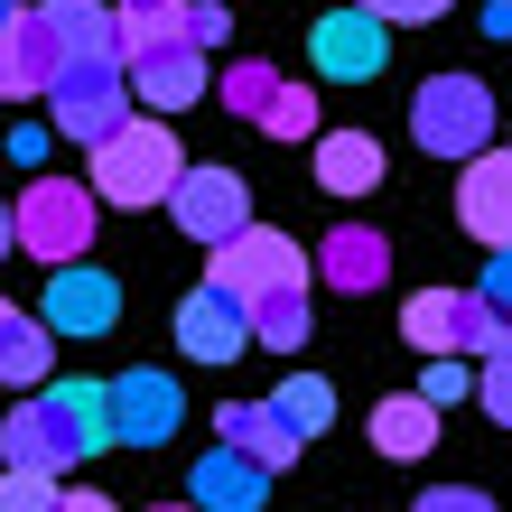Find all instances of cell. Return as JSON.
I'll return each instance as SVG.
<instances>
[{
  "mask_svg": "<svg viewBox=\"0 0 512 512\" xmlns=\"http://www.w3.org/2000/svg\"><path fill=\"white\" fill-rule=\"evenodd\" d=\"M317 187H326V196H373V187H382V140L326 131V140H317Z\"/></svg>",
  "mask_w": 512,
  "mask_h": 512,
  "instance_id": "obj_19",
  "label": "cell"
},
{
  "mask_svg": "<svg viewBox=\"0 0 512 512\" xmlns=\"http://www.w3.org/2000/svg\"><path fill=\"white\" fill-rule=\"evenodd\" d=\"M47 326V336H103L112 317H122V289H112V270L94 261H66V270H47V308H28Z\"/></svg>",
  "mask_w": 512,
  "mask_h": 512,
  "instance_id": "obj_10",
  "label": "cell"
},
{
  "mask_svg": "<svg viewBox=\"0 0 512 512\" xmlns=\"http://www.w3.org/2000/svg\"><path fill=\"white\" fill-rule=\"evenodd\" d=\"M475 401H485L503 429H512V345H494V354H485V382H475Z\"/></svg>",
  "mask_w": 512,
  "mask_h": 512,
  "instance_id": "obj_28",
  "label": "cell"
},
{
  "mask_svg": "<svg viewBox=\"0 0 512 512\" xmlns=\"http://www.w3.org/2000/svg\"><path fill=\"white\" fill-rule=\"evenodd\" d=\"M0 103H38V84H28L19 47H10V28H0Z\"/></svg>",
  "mask_w": 512,
  "mask_h": 512,
  "instance_id": "obj_32",
  "label": "cell"
},
{
  "mask_svg": "<svg viewBox=\"0 0 512 512\" xmlns=\"http://www.w3.org/2000/svg\"><path fill=\"white\" fill-rule=\"evenodd\" d=\"M47 364H56V336L28 308H10V326H0V382H10V391H38Z\"/></svg>",
  "mask_w": 512,
  "mask_h": 512,
  "instance_id": "obj_21",
  "label": "cell"
},
{
  "mask_svg": "<svg viewBox=\"0 0 512 512\" xmlns=\"http://www.w3.org/2000/svg\"><path fill=\"white\" fill-rule=\"evenodd\" d=\"M215 447L252 457L261 475H289V466H298V438L280 429V410H270V401H224V410H215Z\"/></svg>",
  "mask_w": 512,
  "mask_h": 512,
  "instance_id": "obj_14",
  "label": "cell"
},
{
  "mask_svg": "<svg viewBox=\"0 0 512 512\" xmlns=\"http://www.w3.org/2000/svg\"><path fill=\"white\" fill-rule=\"evenodd\" d=\"M122 84H131V103H149V112H159V122L215 94V84H205V56H196V47H149V56H122Z\"/></svg>",
  "mask_w": 512,
  "mask_h": 512,
  "instance_id": "obj_13",
  "label": "cell"
},
{
  "mask_svg": "<svg viewBox=\"0 0 512 512\" xmlns=\"http://www.w3.org/2000/svg\"><path fill=\"white\" fill-rule=\"evenodd\" d=\"M373 447H382V457H429V447H438V410L429 401H419V391H401V401H382L373 410Z\"/></svg>",
  "mask_w": 512,
  "mask_h": 512,
  "instance_id": "obj_20",
  "label": "cell"
},
{
  "mask_svg": "<svg viewBox=\"0 0 512 512\" xmlns=\"http://www.w3.org/2000/svg\"><path fill=\"white\" fill-rule=\"evenodd\" d=\"M177 168H187V149H177V131L149 112V122H122L112 140H94V205H168Z\"/></svg>",
  "mask_w": 512,
  "mask_h": 512,
  "instance_id": "obj_2",
  "label": "cell"
},
{
  "mask_svg": "<svg viewBox=\"0 0 512 512\" xmlns=\"http://www.w3.org/2000/svg\"><path fill=\"white\" fill-rule=\"evenodd\" d=\"M457 224L485 252H512V149H475L457 177Z\"/></svg>",
  "mask_w": 512,
  "mask_h": 512,
  "instance_id": "obj_12",
  "label": "cell"
},
{
  "mask_svg": "<svg viewBox=\"0 0 512 512\" xmlns=\"http://www.w3.org/2000/svg\"><path fill=\"white\" fill-rule=\"evenodd\" d=\"M177 38H187L196 56H215L233 38V10H224V0H177Z\"/></svg>",
  "mask_w": 512,
  "mask_h": 512,
  "instance_id": "obj_26",
  "label": "cell"
},
{
  "mask_svg": "<svg viewBox=\"0 0 512 512\" xmlns=\"http://www.w3.org/2000/svg\"><path fill=\"white\" fill-rule=\"evenodd\" d=\"M0 326H10V298H0Z\"/></svg>",
  "mask_w": 512,
  "mask_h": 512,
  "instance_id": "obj_39",
  "label": "cell"
},
{
  "mask_svg": "<svg viewBox=\"0 0 512 512\" xmlns=\"http://www.w3.org/2000/svg\"><path fill=\"white\" fill-rule=\"evenodd\" d=\"M149 10H177V0H122L112 19H149Z\"/></svg>",
  "mask_w": 512,
  "mask_h": 512,
  "instance_id": "obj_36",
  "label": "cell"
},
{
  "mask_svg": "<svg viewBox=\"0 0 512 512\" xmlns=\"http://www.w3.org/2000/svg\"><path fill=\"white\" fill-rule=\"evenodd\" d=\"M159 512H196V503H159Z\"/></svg>",
  "mask_w": 512,
  "mask_h": 512,
  "instance_id": "obj_38",
  "label": "cell"
},
{
  "mask_svg": "<svg viewBox=\"0 0 512 512\" xmlns=\"http://www.w3.org/2000/svg\"><path fill=\"white\" fill-rule=\"evenodd\" d=\"M466 391H475V382H466L457 364H429V382H419V401H429V410L447 419V410H457V401H466Z\"/></svg>",
  "mask_w": 512,
  "mask_h": 512,
  "instance_id": "obj_29",
  "label": "cell"
},
{
  "mask_svg": "<svg viewBox=\"0 0 512 512\" xmlns=\"http://www.w3.org/2000/svg\"><path fill=\"white\" fill-rule=\"evenodd\" d=\"M47 28H56V56H66V66H122L103 0H47Z\"/></svg>",
  "mask_w": 512,
  "mask_h": 512,
  "instance_id": "obj_18",
  "label": "cell"
},
{
  "mask_svg": "<svg viewBox=\"0 0 512 512\" xmlns=\"http://www.w3.org/2000/svg\"><path fill=\"white\" fill-rule=\"evenodd\" d=\"M0 28H10V0H0Z\"/></svg>",
  "mask_w": 512,
  "mask_h": 512,
  "instance_id": "obj_40",
  "label": "cell"
},
{
  "mask_svg": "<svg viewBox=\"0 0 512 512\" xmlns=\"http://www.w3.org/2000/svg\"><path fill=\"white\" fill-rule=\"evenodd\" d=\"M410 140L429 149V159H475V149L494 140V94L475 75H429L419 84V103H410Z\"/></svg>",
  "mask_w": 512,
  "mask_h": 512,
  "instance_id": "obj_5",
  "label": "cell"
},
{
  "mask_svg": "<svg viewBox=\"0 0 512 512\" xmlns=\"http://www.w3.org/2000/svg\"><path fill=\"white\" fill-rule=\"evenodd\" d=\"M410 512H494V494H475V485H429Z\"/></svg>",
  "mask_w": 512,
  "mask_h": 512,
  "instance_id": "obj_31",
  "label": "cell"
},
{
  "mask_svg": "<svg viewBox=\"0 0 512 512\" xmlns=\"http://www.w3.org/2000/svg\"><path fill=\"white\" fill-rule=\"evenodd\" d=\"M485 38H494V47H512V0H485Z\"/></svg>",
  "mask_w": 512,
  "mask_h": 512,
  "instance_id": "obj_34",
  "label": "cell"
},
{
  "mask_svg": "<svg viewBox=\"0 0 512 512\" xmlns=\"http://www.w3.org/2000/svg\"><path fill=\"white\" fill-rule=\"evenodd\" d=\"M0 512H56V475H0Z\"/></svg>",
  "mask_w": 512,
  "mask_h": 512,
  "instance_id": "obj_27",
  "label": "cell"
},
{
  "mask_svg": "<svg viewBox=\"0 0 512 512\" xmlns=\"http://www.w3.org/2000/svg\"><path fill=\"white\" fill-rule=\"evenodd\" d=\"M364 19H382V28H410V19H438L447 0H354Z\"/></svg>",
  "mask_w": 512,
  "mask_h": 512,
  "instance_id": "obj_30",
  "label": "cell"
},
{
  "mask_svg": "<svg viewBox=\"0 0 512 512\" xmlns=\"http://www.w3.org/2000/svg\"><path fill=\"white\" fill-rule=\"evenodd\" d=\"M112 429H103V382H56V391H28V401L0 419V457L19 475H56V466H84L103 457Z\"/></svg>",
  "mask_w": 512,
  "mask_h": 512,
  "instance_id": "obj_1",
  "label": "cell"
},
{
  "mask_svg": "<svg viewBox=\"0 0 512 512\" xmlns=\"http://www.w3.org/2000/svg\"><path fill=\"white\" fill-rule=\"evenodd\" d=\"M401 336H410L419 354H438V364H447V354H494V345H512L503 317H494L475 289H419L410 308H401Z\"/></svg>",
  "mask_w": 512,
  "mask_h": 512,
  "instance_id": "obj_6",
  "label": "cell"
},
{
  "mask_svg": "<svg viewBox=\"0 0 512 512\" xmlns=\"http://www.w3.org/2000/svg\"><path fill=\"white\" fill-rule=\"evenodd\" d=\"M56 512H122V503H112V494H94V485H84V494H56Z\"/></svg>",
  "mask_w": 512,
  "mask_h": 512,
  "instance_id": "obj_35",
  "label": "cell"
},
{
  "mask_svg": "<svg viewBox=\"0 0 512 512\" xmlns=\"http://www.w3.org/2000/svg\"><path fill=\"white\" fill-rule=\"evenodd\" d=\"M261 131H270V140H317V94L280 75V94L261 103Z\"/></svg>",
  "mask_w": 512,
  "mask_h": 512,
  "instance_id": "obj_24",
  "label": "cell"
},
{
  "mask_svg": "<svg viewBox=\"0 0 512 512\" xmlns=\"http://www.w3.org/2000/svg\"><path fill=\"white\" fill-rule=\"evenodd\" d=\"M187 503L196 512H261L270 503V475L252 457H233V447H205V457L187 466Z\"/></svg>",
  "mask_w": 512,
  "mask_h": 512,
  "instance_id": "obj_15",
  "label": "cell"
},
{
  "mask_svg": "<svg viewBox=\"0 0 512 512\" xmlns=\"http://www.w3.org/2000/svg\"><path fill=\"white\" fill-rule=\"evenodd\" d=\"M205 289H224L233 308L289 298V289H308V252H298L289 233H270V224H243L233 243H215V270H205Z\"/></svg>",
  "mask_w": 512,
  "mask_h": 512,
  "instance_id": "obj_4",
  "label": "cell"
},
{
  "mask_svg": "<svg viewBox=\"0 0 512 512\" xmlns=\"http://www.w3.org/2000/svg\"><path fill=\"white\" fill-rule=\"evenodd\" d=\"M243 317H252V345H270V354H298V345H308V289L261 298V308H243Z\"/></svg>",
  "mask_w": 512,
  "mask_h": 512,
  "instance_id": "obj_23",
  "label": "cell"
},
{
  "mask_svg": "<svg viewBox=\"0 0 512 512\" xmlns=\"http://www.w3.org/2000/svg\"><path fill=\"white\" fill-rule=\"evenodd\" d=\"M224 112H243V122H261V103L280 94V66H261V56H243V66H224Z\"/></svg>",
  "mask_w": 512,
  "mask_h": 512,
  "instance_id": "obj_25",
  "label": "cell"
},
{
  "mask_svg": "<svg viewBox=\"0 0 512 512\" xmlns=\"http://www.w3.org/2000/svg\"><path fill=\"white\" fill-rule=\"evenodd\" d=\"M177 345H187V354H196V364H233V354H243V345H252V317H243V308H233V298H224V289H196V298H187V308H177Z\"/></svg>",
  "mask_w": 512,
  "mask_h": 512,
  "instance_id": "obj_16",
  "label": "cell"
},
{
  "mask_svg": "<svg viewBox=\"0 0 512 512\" xmlns=\"http://www.w3.org/2000/svg\"><path fill=\"white\" fill-rule=\"evenodd\" d=\"M38 103H47V122L66 131V140H84V149L112 140V131L131 122V84H122V66H66Z\"/></svg>",
  "mask_w": 512,
  "mask_h": 512,
  "instance_id": "obj_8",
  "label": "cell"
},
{
  "mask_svg": "<svg viewBox=\"0 0 512 512\" xmlns=\"http://www.w3.org/2000/svg\"><path fill=\"white\" fill-rule=\"evenodd\" d=\"M94 243V187H75V177H38L19 205H10V252H38L47 270L84 261Z\"/></svg>",
  "mask_w": 512,
  "mask_h": 512,
  "instance_id": "obj_3",
  "label": "cell"
},
{
  "mask_svg": "<svg viewBox=\"0 0 512 512\" xmlns=\"http://www.w3.org/2000/svg\"><path fill=\"white\" fill-rule=\"evenodd\" d=\"M168 215H177L187 243H233V233L252 224V187H243V168H224V159H187L177 187H168Z\"/></svg>",
  "mask_w": 512,
  "mask_h": 512,
  "instance_id": "obj_7",
  "label": "cell"
},
{
  "mask_svg": "<svg viewBox=\"0 0 512 512\" xmlns=\"http://www.w3.org/2000/svg\"><path fill=\"white\" fill-rule=\"evenodd\" d=\"M308 56H317L326 84H373L382 56H391V28L364 19V10H326V19L308 28Z\"/></svg>",
  "mask_w": 512,
  "mask_h": 512,
  "instance_id": "obj_11",
  "label": "cell"
},
{
  "mask_svg": "<svg viewBox=\"0 0 512 512\" xmlns=\"http://www.w3.org/2000/svg\"><path fill=\"white\" fill-rule=\"evenodd\" d=\"M270 410H280V429H289L298 447H308V438L326 429V419H336V382H326V373H289L280 391H270Z\"/></svg>",
  "mask_w": 512,
  "mask_h": 512,
  "instance_id": "obj_22",
  "label": "cell"
},
{
  "mask_svg": "<svg viewBox=\"0 0 512 512\" xmlns=\"http://www.w3.org/2000/svg\"><path fill=\"white\" fill-rule=\"evenodd\" d=\"M10 10H19V0H10Z\"/></svg>",
  "mask_w": 512,
  "mask_h": 512,
  "instance_id": "obj_41",
  "label": "cell"
},
{
  "mask_svg": "<svg viewBox=\"0 0 512 512\" xmlns=\"http://www.w3.org/2000/svg\"><path fill=\"white\" fill-rule=\"evenodd\" d=\"M0 261H10V205H0Z\"/></svg>",
  "mask_w": 512,
  "mask_h": 512,
  "instance_id": "obj_37",
  "label": "cell"
},
{
  "mask_svg": "<svg viewBox=\"0 0 512 512\" xmlns=\"http://www.w3.org/2000/svg\"><path fill=\"white\" fill-rule=\"evenodd\" d=\"M317 280H336L345 298H364V289L391 280V243H382L373 224H336V233L317 243Z\"/></svg>",
  "mask_w": 512,
  "mask_h": 512,
  "instance_id": "obj_17",
  "label": "cell"
},
{
  "mask_svg": "<svg viewBox=\"0 0 512 512\" xmlns=\"http://www.w3.org/2000/svg\"><path fill=\"white\" fill-rule=\"evenodd\" d=\"M475 298H485V308L503 317V336H512V252H494V270H485V289H475Z\"/></svg>",
  "mask_w": 512,
  "mask_h": 512,
  "instance_id": "obj_33",
  "label": "cell"
},
{
  "mask_svg": "<svg viewBox=\"0 0 512 512\" xmlns=\"http://www.w3.org/2000/svg\"><path fill=\"white\" fill-rule=\"evenodd\" d=\"M177 419H187V391H177L168 373L131 364L122 382H103V429H112V447H168Z\"/></svg>",
  "mask_w": 512,
  "mask_h": 512,
  "instance_id": "obj_9",
  "label": "cell"
}]
</instances>
